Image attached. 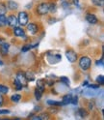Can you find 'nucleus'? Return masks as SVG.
<instances>
[{"mask_svg": "<svg viewBox=\"0 0 104 120\" xmlns=\"http://www.w3.org/2000/svg\"><path fill=\"white\" fill-rule=\"evenodd\" d=\"M91 65H92V60L88 56H82L79 59V66L82 70H84V71L89 70Z\"/></svg>", "mask_w": 104, "mask_h": 120, "instance_id": "f257e3e1", "label": "nucleus"}, {"mask_svg": "<svg viewBox=\"0 0 104 120\" xmlns=\"http://www.w3.org/2000/svg\"><path fill=\"white\" fill-rule=\"evenodd\" d=\"M28 14L26 12H20L18 14V18H17V21H18V23L22 26H24V25H27L28 23Z\"/></svg>", "mask_w": 104, "mask_h": 120, "instance_id": "f03ea898", "label": "nucleus"}, {"mask_svg": "<svg viewBox=\"0 0 104 120\" xmlns=\"http://www.w3.org/2000/svg\"><path fill=\"white\" fill-rule=\"evenodd\" d=\"M49 12V4L48 3H42L38 6L37 8V13L41 16H43V15H46Z\"/></svg>", "mask_w": 104, "mask_h": 120, "instance_id": "7ed1b4c3", "label": "nucleus"}, {"mask_svg": "<svg viewBox=\"0 0 104 120\" xmlns=\"http://www.w3.org/2000/svg\"><path fill=\"white\" fill-rule=\"evenodd\" d=\"M66 56L68 58V60L70 62V63H74L77 60V53L74 50L72 49H69L66 52Z\"/></svg>", "mask_w": 104, "mask_h": 120, "instance_id": "20e7f679", "label": "nucleus"}, {"mask_svg": "<svg viewBox=\"0 0 104 120\" xmlns=\"http://www.w3.org/2000/svg\"><path fill=\"white\" fill-rule=\"evenodd\" d=\"M61 55L60 54H48L47 55V60L50 64H56L61 61Z\"/></svg>", "mask_w": 104, "mask_h": 120, "instance_id": "39448f33", "label": "nucleus"}, {"mask_svg": "<svg viewBox=\"0 0 104 120\" xmlns=\"http://www.w3.org/2000/svg\"><path fill=\"white\" fill-rule=\"evenodd\" d=\"M27 30H28V32L32 34V35H35L38 33V30H39V27L38 25H37L36 23H29L27 25Z\"/></svg>", "mask_w": 104, "mask_h": 120, "instance_id": "423d86ee", "label": "nucleus"}, {"mask_svg": "<svg viewBox=\"0 0 104 120\" xmlns=\"http://www.w3.org/2000/svg\"><path fill=\"white\" fill-rule=\"evenodd\" d=\"M17 19L14 16V15H11L9 16V18L7 19V24H9L10 26H13V27H16L17 24Z\"/></svg>", "mask_w": 104, "mask_h": 120, "instance_id": "0eeeda50", "label": "nucleus"}, {"mask_svg": "<svg viewBox=\"0 0 104 120\" xmlns=\"http://www.w3.org/2000/svg\"><path fill=\"white\" fill-rule=\"evenodd\" d=\"M16 79L20 82L22 86H23V85H26V83H27V79H26V78H25V75L22 73V72H18V73H17Z\"/></svg>", "mask_w": 104, "mask_h": 120, "instance_id": "6e6552de", "label": "nucleus"}, {"mask_svg": "<svg viewBox=\"0 0 104 120\" xmlns=\"http://www.w3.org/2000/svg\"><path fill=\"white\" fill-rule=\"evenodd\" d=\"M86 20L89 22V23H91V24H96L98 22L97 18H96L94 15H93V14H88L86 16Z\"/></svg>", "mask_w": 104, "mask_h": 120, "instance_id": "1a4fd4ad", "label": "nucleus"}, {"mask_svg": "<svg viewBox=\"0 0 104 120\" xmlns=\"http://www.w3.org/2000/svg\"><path fill=\"white\" fill-rule=\"evenodd\" d=\"M9 49H10V45L8 43H4L1 45V47H0V51H1V53L3 55H7L9 52Z\"/></svg>", "mask_w": 104, "mask_h": 120, "instance_id": "9d476101", "label": "nucleus"}, {"mask_svg": "<svg viewBox=\"0 0 104 120\" xmlns=\"http://www.w3.org/2000/svg\"><path fill=\"white\" fill-rule=\"evenodd\" d=\"M14 36H17V37H22V36L25 35V32L21 27H17L16 26L14 28Z\"/></svg>", "mask_w": 104, "mask_h": 120, "instance_id": "9b49d317", "label": "nucleus"}, {"mask_svg": "<svg viewBox=\"0 0 104 120\" xmlns=\"http://www.w3.org/2000/svg\"><path fill=\"white\" fill-rule=\"evenodd\" d=\"M8 8L10 10H17L18 8V5L17 2L13 1V0H9L8 1Z\"/></svg>", "mask_w": 104, "mask_h": 120, "instance_id": "f8f14e48", "label": "nucleus"}, {"mask_svg": "<svg viewBox=\"0 0 104 120\" xmlns=\"http://www.w3.org/2000/svg\"><path fill=\"white\" fill-rule=\"evenodd\" d=\"M37 85H38V89L41 90L42 92H43L44 88H45V81L43 79H39L38 82H37Z\"/></svg>", "mask_w": 104, "mask_h": 120, "instance_id": "ddd939ff", "label": "nucleus"}, {"mask_svg": "<svg viewBox=\"0 0 104 120\" xmlns=\"http://www.w3.org/2000/svg\"><path fill=\"white\" fill-rule=\"evenodd\" d=\"M94 93H96V92H95V90H93L92 88H89V89L85 90V91L83 92V94H84L85 96H88V97H92V96H95L96 94H94Z\"/></svg>", "mask_w": 104, "mask_h": 120, "instance_id": "4468645a", "label": "nucleus"}, {"mask_svg": "<svg viewBox=\"0 0 104 120\" xmlns=\"http://www.w3.org/2000/svg\"><path fill=\"white\" fill-rule=\"evenodd\" d=\"M71 98H72V96L71 95H66L64 96V98H63V105H68V104H70L71 103Z\"/></svg>", "mask_w": 104, "mask_h": 120, "instance_id": "2eb2a0df", "label": "nucleus"}, {"mask_svg": "<svg viewBox=\"0 0 104 120\" xmlns=\"http://www.w3.org/2000/svg\"><path fill=\"white\" fill-rule=\"evenodd\" d=\"M25 75V78H26V79H27V81H33L34 79H35V75L32 73V72H27L26 74H24Z\"/></svg>", "mask_w": 104, "mask_h": 120, "instance_id": "dca6fc26", "label": "nucleus"}, {"mask_svg": "<svg viewBox=\"0 0 104 120\" xmlns=\"http://www.w3.org/2000/svg\"><path fill=\"white\" fill-rule=\"evenodd\" d=\"M47 104L50 105V106H63V103L62 102H58V101H54V100H48L47 101Z\"/></svg>", "mask_w": 104, "mask_h": 120, "instance_id": "f3484780", "label": "nucleus"}, {"mask_svg": "<svg viewBox=\"0 0 104 120\" xmlns=\"http://www.w3.org/2000/svg\"><path fill=\"white\" fill-rule=\"evenodd\" d=\"M20 99H21V96L18 95V94H14V95L11 97V100H12V102H14V103H18V102L20 101Z\"/></svg>", "mask_w": 104, "mask_h": 120, "instance_id": "a211bd4d", "label": "nucleus"}, {"mask_svg": "<svg viewBox=\"0 0 104 120\" xmlns=\"http://www.w3.org/2000/svg\"><path fill=\"white\" fill-rule=\"evenodd\" d=\"M7 13V6L2 3V2H0V15H5Z\"/></svg>", "mask_w": 104, "mask_h": 120, "instance_id": "6ab92c4d", "label": "nucleus"}, {"mask_svg": "<svg viewBox=\"0 0 104 120\" xmlns=\"http://www.w3.org/2000/svg\"><path fill=\"white\" fill-rule=\"evenodd\" d=\"M9 91V88L3 85V84H0V94H7Z\"/></svg>", "mask_w": 104, "mask_h": 120, "instance_id": "aec40b11", "label": "nucleus"}, {"mask_svg": "<svg viewBox=\"0 0 104 120\" xmlns=\"http://www.w3.org/2000/svg\"><path fill=\"white\" fill-rule=\"evenodd\" d=\"M0 24L2 26L7 24V18L5 15H0Z\"/></svg>", "mask_w": 104, "mask_h": 120, "instance_id": "412c9836", "label": "nucleus"}, {"mask_svg": "<svg viewBox=\"0 0 104 120\" xmlns=\"http://www.w3.org/2000/svg\"><path fill=\"white\" fill-rule=\"evenodd\" d=\"M42 92L41 91V90H39L38 88H37V89L35 90V97H36V99L39 101V100L42 98Z\"/></svg>", "mask_w": 104, "mask_h": 120, "instance_id": "4be33fe9", "label": "nucleus"}, {"mask_svg": "<svg viewBox=\"0 0 104 120\" xmlns=\"http://www.w3.org/2000/svg\"><path fill=\"white\" fill-rule=\"evenodd\" d=\"M14 84L16 85V89H17V90H21L22 87H23V86L21 85V83H20V82H19L17 79H14Z\"/></svg>", "mask_w": 104, "mask_h": 120, "instance_id": "5701e85b", "label": "nucleus"}, {"mask_svg": "<svg viewBox=\"0 0 104 120\" xmlns=\"http://www.w3.org/2000/svg\"><path fill=\"white\" fill-rule=\"evenodd\" d=\"M78 112H79V114H80L81 117H86V116H88V112H87L84 109H79Z\"/></svg>", "mask_w": 104, "mask_h": 120, "instance_id": "b1692460", "label": "nucleus"}, {"mask_svg": "<svg viewBox=\"0 0 104 120\" xmlns=\"http://www.w3.org/2000/svg\"><path fill=\"white\" fill-rule=\"evenodd\" d=\"M103 1L104 0H92L93 4L95 5V6H102L103 5Z\"/></svg>", "mask_w": 104, "mask_h": 120, "instance_id": "393cba45", "label": "nucleus"}, {"mask_svg": "<svg viewBox=\"0 0 104 120\" xmlns=\"http://www.w3.org/2000/svg\"><path fill=\"white\" fill-rule=\"evenodd\" d=\"M60 80L63 82V83H65L66 85H69V79L66 78V77H61Z\"/></svg>", "mask_w": 104, "mask_h": 120, "instance_id": "a878e982", "label": "nucleus"}, {"mask_svg": "<svg viewBox=\"0 0 104 120\" xmlns=\"http://www.w3.org/2000/svg\"><path fill=\"white\" fill-rule=\"evenodd\" d=\"M96 81H97L100 85H103L104 84V78H103V76H98L97 79H96Z\"/></svg>", "mask_w": 104, "mask_h": 120, "instance_id": "bb28decb", "label": "nucleus"}, {"mask_svg": "<svg viewBox=\"0 0 104 120\" xmlns=\"http://www.w3.org/2000/svg\"><path fill=\"white\" fill-rule=\"evenodd\" d=\"M49 11L52 12V13L56 11V4L55 3H50L49 4Z\"/></svg>", "mask_w": 104, "mask_h": 120, "instance_id": "cd10ccee", "label": "nucleus"}, {"mask_svg": "<svg viewBox=\"0 0 104 120\" xmlns=\"http://www.w3.org/2000/svg\"><path fill=\"white\" fill-rule=\"evenodd\" d=\"M32 48H33L32 45H26V46H24L23 48L21 49V51H27V50H29V49H31Z\"/></svg>", "mask_w": 104, "mask_h": 120, "instance_id": "c85d7f7f", "label": "nucleus"}, {"mask_svg": "<svg viewBox=\"0 0 104 120\" xmlns=\"http://www.w3.org/2000/svg\"><path fill=\"white\" fill-rule=\"evenodd\" d=\"M40 117L42 118V120H48L49 119V114L48 113H45V112H43V113Z\"/></svg>", "mask_w": 104, "mask_h": 120, "instance_id": "c756f323", "label": "nucleus"}, {"mask_svg": "<svg viewBox=\"0 0 104 120\" xmlns=\"http://www.w3.org/2000/svg\"><path fill=\"white\" fill-rule=\"evenodd\" d=\"M78 103V97L77 96H74V97H72L71 98V104H73V105H76Z\"/></svg>", "mask_w": 104, "mask_h": 120, "instance_id": "7c9ffc66", "label": "nucleus"}, {"mask_svg": "<svg viewBox=\"0 0 104 120\" xmlns=\"http://www.w3.org/2000/svg\"><path fill=\"white\" fill-rule=\"evenodd\" d=\"M9 113H10V110L9 109H0V115L9 114Z\"/></svg>", "mask_w": 104, "mask_h": 120, "instance_id": "2f4dec72", "label": "nucleus"}, {"mask_svg": "<svg viewBox=\"0 0 104 120\" xmlns=\"http://www.w3.org/2000/svg\"><path fill=\"white\" fill-rule=\"evenodd\" d=\"M32 120H42V118L40 116H38V115H36V116L32 117Z\"/></svg>", "mask_w": 104, "mask_h": 120, "instance_id": "473e14b6", "label": "nucleus"}, {"mask_svg": "<svg viewBox=\"0 0 104 120\" xmlns=\"http://www.w3.org/2000/svg\"><path fill=\"white\" fill-rule=\"evenodd\" d=\"M3 101H4V99H3V97L1 96V94H0V107L3 105Z\"/></svg>", "mask_w": 104, "mask_h": 120, "instance_id": "72a5a7b5", "label": "nucleus"}, {"mask_svg": "<svg viewBox=\"0 0 104 120\" xmlns=\"http://www.w3.org/2000/svg\"><path fill=\"white\" fill-rule=\"evenodd\" d=\"M96 64H97V65H101V66H103V59H100V61H99V60H98V61H97V63H96Z\"/></svg>", "mask_w": 104, "mask_h": 120, "instance_id": "f704fd0d", "label": "nucleus"}, {"mask_svg": "<svg viewBox=\"0 0 104 120\" xmlns=\"http://www.w3.org/2000/svg\"><path fill=\"white\" fill-rule=\"evenodd\" d=\"M4 43H5V40L3 38H0V46H1L2 44H4Z\"/></svg>", "mask_w": 104, "mask_h": 120, "instance_id": "c9c22d12", "label": "nucleus"}, {"mask_svg": "<svg viewBox=\"0 0 104 120\" xmlns=\"http://www.w3.org/2000/svg\"><path fill=\"white\" fill-rule=\"evenodd\" d=\"M73 2H74L75 5H78V0H73Z\"/></svg>", "mask_w": 104, "mask_h": 120, "instance_id": "e433bc0d", "label": "nucleus"}, {"mask_svg": "<svg viewBox=\"0 0 104 120\" xmlns=\"http://www.w3.org/2000/svg\"><path fill=\"white\" fill-rule=\"evenodd\" d=\"M0 65H3V62L1 61V60H0Z\"/></svg>", "mask_w": 104, "mask_h": 120, "instance_id": "4c0bfd02", "label": "nucleus"}, {"mask_svg": "<svg viewBox=\"0 0 104 120\" xmlns=\"http://www.w3.org/2000/svg\"><path fill=\"white\" fill-rule=\"evenodd\" d=\"M14 120H20L19 118H16V119H14Z\"/></svg>", "mask_w": 104, "mask_h": 120, "instance_id": "58836bf2", "label": "nucleus"}, {"mask_svg": "<svg viewBox=\"0 0 104 120\" xmlns=\"http://www.w3.org/2000/svg\"><path fill=\"white\" fill-rule=\"evenodd\" d=\"M3 120H9V119H3Z\"/></svg>", "mask_w": 104, "mask_h": 120, "instance_id": "ea45409f", "label": "nucleus"}, {"mask_svg": "<svg viewBox=\"0 0 104 120\" xmlns=\"http://www.w3.org/2000/svg\"><path fill=\"white\" fill-rule=\"evenodd\" d=\"M1 26H2V25H1V24H0V27H1Z\"/></svg>", "mask_w": 104, "mask_h": 120, "instance_id": "a19ab883", "label": "nucleus"}]
</instances>
